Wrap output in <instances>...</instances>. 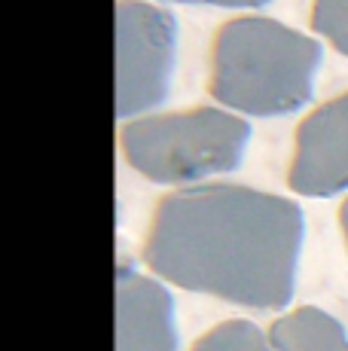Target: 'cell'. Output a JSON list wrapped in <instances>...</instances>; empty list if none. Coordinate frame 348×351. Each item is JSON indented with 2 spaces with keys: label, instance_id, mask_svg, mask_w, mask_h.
<instances>
[{
  "label": "cell",
  "instance_id": "6da1fadb",
  "mask_svg": "<svg viewBox=\"0 0 348 351\" xmlns=\"http://www.w3.org/2000/svg\"><path fill=\"white\" fill-rule=\"evenodd\" d=\"M306 220L297 202L236 184L165 195L144 260L159 278L247 308L290 302Z\"/></svg>",
  "mask_w": 348,
  "mask_h": 351
},
{
  "label": "cell",
  "instance_id": "7a4b0ae2",
  "mask_svg": "<svg viewBox=\"0 0 348 351\" xmlns=\"http://www.w3.org/2000/svg\"><path fill=\"white\" fill-rule=\"evenodd\" d=\"M318 64V40L275 19H232L214 40L211 92L229 110L281 117L309 104Z\"/></svg>",
  "mask_w": 348,
  "mask_h": 351
},
{
  "label": "cell",
  "instance_id": "3957f363",
  "mask_svg": "<svg viewBox=\"0 0 348 351\" xmlns=\"http://www.w3.org/2000/svg\"><path fill=\"white\" fill-rule=\"evenodd\" d=\"M251 125L226 110L138 117L123 128V153L138 174L153 184L186 186L238 168Z\"/></svg>",
  "mask_w": 348,
  "mask_h": 351
},
{
  "label": "cell",
  "instance_id": "277c9868",
  "mask_svg": "<svg viewBox=\"0 0 348 351\" xmlns=\"http://www.w3.org/2000/svg\"><path fill=\"white\" fill-rule=\"evenodd\" d=\"M116 37V117L147 113L169 95L177 25L169 12L138 0H119L113 16Z\"/></svg>",
  "mask_w": 348,
  "mask_h": 351
},
{
  "label": "cell",
  "instance_id": "5b68a950",
  "mask_svg": "<svg viewBox=\"0 0 348 351\" xmlns=\"http://www.w3.org/2000/svg\"><path fill=\"white\" fill-rule=\"evenodd\" d=\"M290 190L312 199L348 190V92L321 104L297 128Z\"/></svg>",
  "mask_w": 348,
  "mask_h": 351
},
{
  "label": "cell",
  "instance_id": "8992f818",
  "mask_svg": "<svg viewBox=\"0 0 348 351\" xmlns=\"http://www.w3.org/2000/svg\"><path fill=\"white\" fill-rule=\"evenodd\" d=\"M113 306V351H177L174 302L159 281L119 266Z\"/></svg>",
  "mask_w": 348,
  "mask_h": 351
},
{
  "label": "cell",
  "instance_id": "52a82bcc",
  "mask_svg": "<svg viewBox=\"0 0 348 351\" xmlns=\"http://www.w3.org/2000/svg\"><path fill=\"white\" fill-rule=\"evenodd\" d=\"M278 351H348L345 327L324 308L299 306L269 327Z\"/></svg>",
  "mask_w": 348,
  "mask_h": 351
},
{
  "label": "cell",
  "instance_id": "ba28073f",
  "mask_svg": "<svg viewBox=\"0 0 348 351\" xmlns=\"http://www.w3.org/2000/svg\"><path fill=\"white\" fill-rule=\"evenodd\" d=\"M192 351H278L269 333L251 321H223L202 336Z\"/></svg>",
  "mask_w": 348,
  "mask_h": 351
},
{
  "label": "cell",
  "instance_id": "9c48e42d",
  "mask_svg": "<svg viewBox=\"0 0 348 351\" xmlns=\"http://www.w3.org/2000/svg\"><path fill=\"white\" fill-rule=\"evenodd\" d=\"M312 28L348 56V0H314Z\"/></svg>",
  "mask_w": 348,
  "mask_h": 351
},
{
  "label": "cell",
  "instance_id": "30bf717a",
  "mask_svg": "<svg viewBox=\"0 0 348 351\" xmlns=\"http://www.w3.org/2000/svg\"><path fill=\"white\" fill-rule=\"evenodd\" d=\"M171 3H211V6H229V10H251V6H263L269 0H171Z\"/></svg>",
  "mask_w": 348,
  "mask_h": 351
},
{
  "label": "cell",
  "instance_id": "8fae6325",
  "mask_svg": "<svg viewBox=\"0 0 348 351\" xmlns=\"http://www.w3.org/2000/svg\"><path fill=\"white\" fill-rule=\"evenodd\" d=\"M339 223H343V232H345V245H348V199H345L343 211H339Z\"/></svg>",
  "mask_w": 348,
  "mask_h": 351
}]
</instances>
